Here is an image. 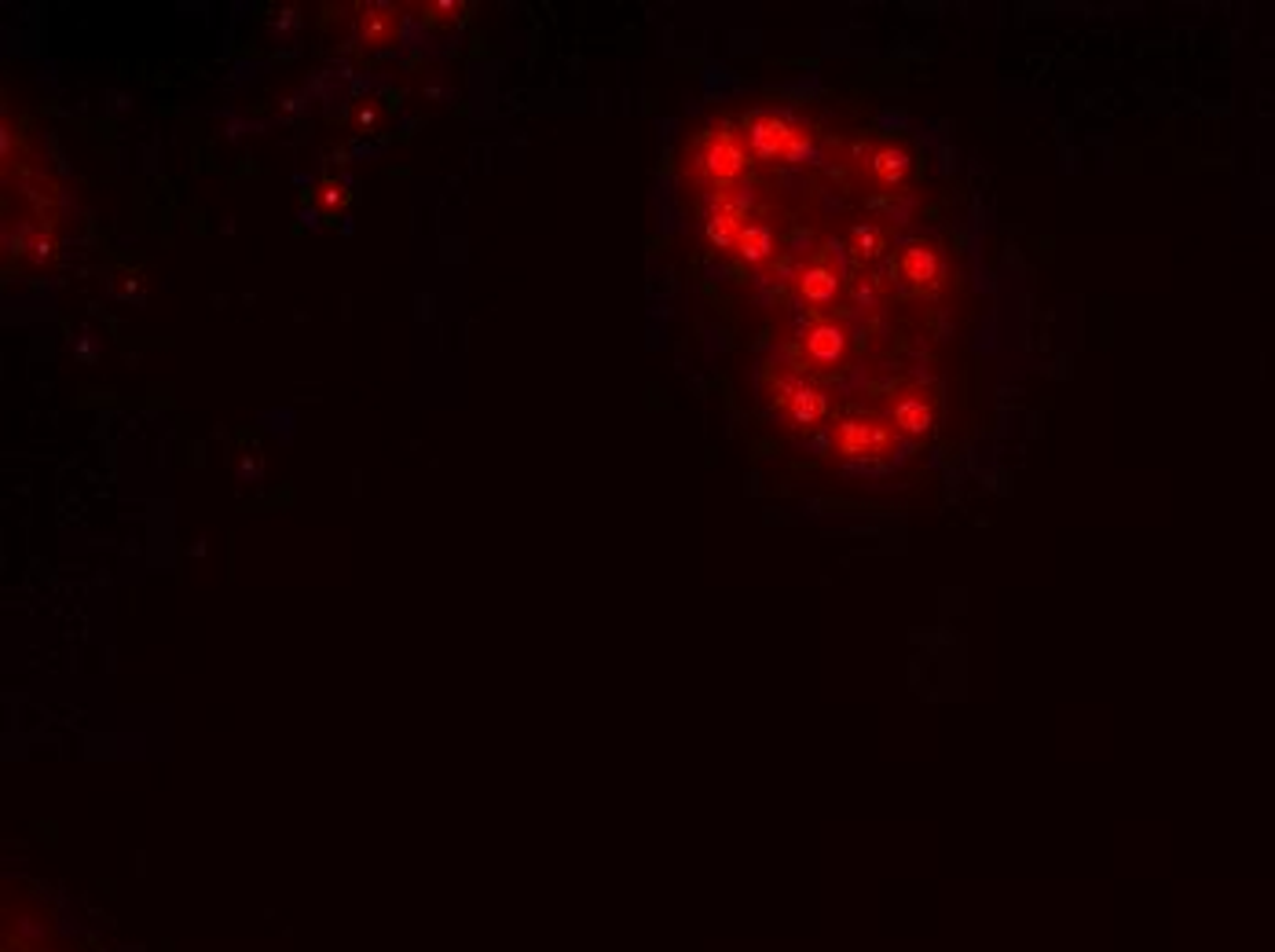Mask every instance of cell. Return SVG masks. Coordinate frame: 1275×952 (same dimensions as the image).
Returning a JSON list of instances; mask_svg holds the SVG:
<instances>
[{
    "instance_id": "6da1fadb",
    "label": "cell",
    "mask_w": 1275,
    "mask_h": 952,
    "mask_svg": "<svg viewBox=\"0 0 1275 952\" xmlns=\"http://www.w3.org/2000/svg\"><path fill=\"white\" fill-rule=\"evenodd\" d=\"M748 143H752V155L762 158V162H778V158L799 162L810 151L807 136L778 114H755L752 125H748Z\"/></svg>"
},
{
    "instance_id": "7a4b0ae2",
    "label": "cell",
    "mask_w": 1275,
    "mask_h": 952,
    "mask_svg": "<svg viewBox=\"0 0 1275 952\" xmlns=\"http://www.w3.org/2000/svg\"><path fill=\"white\" fill-rule=\"evenodd\" d=\"M939 426V396L931 385H910L895 396L891 407V429L902 436H927Z\"/></svg>"
},
{
    "instance_id": "3957f363",
    "label": "cell",
    "mask_w": 1275,
    "mask_h": 952,
    "mask_svg": "<svg viewBox=\"0 0 1275 952\" xmlns=\"http://www.w3.org/2000/svg\"><path fill=\"white\" fill-rule=\"evenodd\" d=\"M836 443H840L843 455L850 458H876V455H887L891 443H895V433L887 426L884 418L876 414H850L836 426Z\"/></svg>"
},
{
    "instance_id": "277c9868",
    "label": "cell",
    "mask_w": 1275,
    "mask_h": 952,
    "mask_svg": "<svg viewBox=\"0 0 1275 952\" xmlns=\"http://www.w3.org/2000/svg\"><path fill=\"white\" fill-rule=\"evenodd\" d=\"M697 169H700V176L711 180V184L730 187L733 180L748 169V155L730 140V136H718V140H711L708 147L697 155Z\"/></svg>"
},
{
    "instance_id": "5b68a950",
    "label": "cell",
    "mask_w": 1275,
    "mask_h": 952,
    "mask_svg": "<svg viewBox=\"0 0 1275 952\" xmlns=\"http://www.w3.org/2000/svg\"><path fill=\"white\" fill-rule=\"evenodd\" d=\"M744 217H748L744 201H733V198L718 201V210L711 213L708 224H704V232H708L711 246H718V249H737V239H740V232H744Z\"/></svg>"
},
{
    "instance_id": "8992f818",
    "label": "cell",
    "mask_w": 1275,
    "mask_h": 952,
    "mask_svg": "<svg viewBox=\"0 0 1275 952\" xmlns=\"http://www.w3.org/2000/svg\"><path fill=\"white\" fill-rule=\"evenodd\" d=\"M898 271H902V275H905L910 282H917V287L939 282V279H942V253H939V246H931V242H913V246H905L902 256H898Z\"/></svg>"
},
{
    "instance_id": "52a82bcc",
    "label": "cell",
    "mask_w": 1275,
    "mask_h": 952,
    "mask_svg": "<svg viewBox=\"0 0 1275 952\" xmlns=\"http://www.w3.org/2000/svg\"><path fill=\"white\" fill-rule=\"evenodd\" d=\"M785 403H788V418L795 426H817L829 414V400L821 388L807 385V381H788L785 385Z\"/></svg>"
},
{
    "instance_id": "ba28073f",
    "label": "cell",
    "mask_w": 1275,
    "mask_h": 952,
    "mask_svg": "<svg viewBox=\"0 0 1275 952\" xmlns=\"http://www.w3.org/2000/svg\"><path fill=\"white\" fill-rule=\"evenodd\" d=\"M843 352H847V333H843L840 326L821 323L807 333V356L814 359V363H824V366L840 363Z\"/></svg>"
},
{
    "instance_id": "9c48e42d",
    "label": "cell",
    "mask_w": 1275,
    "mask_h": 952,
    "mask_svg": "<svg viewBox=\"0 0 1275 952\" xmlns=\"http://www.w3.org/2000/svg\"><path fill=\"white\" fill-rule=\"evenodd\" d=\"M836 290H840V279H836V271H833V268H821V264H814V268L803 271L799 294L807 297L810 304H829V301L836 297Z\"/></svg>"
},
{
    "instance_id": "30bf717a",
    "label": "cell",
    "mask_w": 1275,
    "mask_h": 952,
    "mask_svg": "<svg viewBox=\"0 0 1275 952\" xmlns=\"http://www.w3.org/2000/svg\"><path fill=\"white\" fill-rule=\"evenodd\" d=\"M737 253L744 256L748 264L770 261V253H774L770 224H759V220H755V224H744V232H740V239H737Z\"/></svg>"
},
{
    "instance_id": "8fae6325",
    "label": "cell",
    "mask_w": 1275,
    "mask_h": 952,
    "mask_svg": "<svg viewBox=\"0 0 1275 952\" xmlns=\"http://www.w3.org/2000/svg\"><path fill=\"white\" fill-rule=\"evenodd\" d=\"M910 169H913V162H910V155H905L902 147H884V151H876V158H872V176H876L879 184H887V187L902 184V180L910 176Z\"/></svg>"
},
{
    "instance_id": "7c38bea8",
    "label": "cell",
    "mask_w": 1275,
    "mask_h": 952,
    "mask_svg": "<svg viewBox=\"0 0 1275 952\" xmlns=\"http://www.w3.org/2000/svg\"><path fill=\"white\" fill-rule=\"evenodd\" d=\"M854 239H858V246H862V256H876V253H879V235H876V232H869V227H858Z\"/></svg>"
},
{
    "instance_id": "4fadbf2b",
    "label": "cell",
    "mask_w": 1275,
    "mask_h": 952,
    "mask_svg": "<svg viewBox=\"0 0 1275 952\" xmlns=\"http://www.w3.org/2000/svg\"><path fill=\"white\" fill-rule=\"evenodd\" d=\"M74 952H107V945H103L96 934H81L78 942H74Z\"/></svg>"
},
{
    "instance_id": "5bb4252c",
    "label": "cell",
    "mask_w": 1275,
    "mask_h": 952,
    "mask_svg": "<svg viewBox=\"0 0 1275 952\" xmlns=\"http://www.w3.org/2000/svg\"><path fill=\"white\" fill-rule=\"evenodd\" d=\"M37 843H45L48 850H55V846H59V832H55V824H37Z\"/></svg>"
},
{
    "instance_id": "9a60e30c",
    "label": "cell",
    "mask_w": 1275,
    "mask_h": 952,
    "mask_svg": "<svg viewBox=\"0 0 1275 952\" xmlns=\"http://www.w3.org/2000/svg\"><path fill=\"white\" fill-rule=\"evenodd\" d=\"M96 887H100V894H103V898H107V901H117V898H121V882H117V879H110V875H107V879H100V882H96Z\"/></svg>"
},
{
    "instance_id": "2e32d148",
    "label": "cell",
    "mask_w": 1275,
    "mask_h": 952,
    "mask_svg": "<svg viewBox=\"0 0 1275 952\" xmlns=\"http://www.w3.org/2000/svg\"><path fill=\"white\" fill-rule=\"evenodd\" d=\"M158 952H180L177 937H162V942H158Z\"/></svg>"
}]
</instances>
